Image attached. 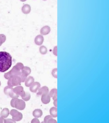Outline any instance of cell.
<instances>
[{"mask_svg": "<svg viewBox=\"0 0 109 123\" xmlns=\"http://www.w3.org/2000/svg\"><path fill=\"white\" fill-rule=\"evenodd\" d=\"M21 1H25L26 0H21Z\"/></svg>", "mask_w": 109, "mask_h": 123, "instance_id": "cell-34", "label": "cell"}, {"mask_svg": "<svg viewBox=\"0 0 109 123\" xmlns=\"http://www.w3.org/2000/svg\"><path fill=\"white\" fill-rule=\"evenodd\" d=\"M0 85H1V83H0Z\"/></svg>", "mask_w": 109, "mask_h": 123, "instance_id": "cell-35", "label": "cell"}, {"mask_svg": "<svg viewBox=\"0 0 109 123\" xmlns=\"http://www.w3.org/2000/svg\"><path fill=\"white\" fill-rule=\"evenodd\" d=\"M57 89L56 88H53L50 92V95L53 99L55 100L57 99Z\"/></svg>", "mask_w": 109, "mask_h": 123, "instance_id": "cell-14", "label": "cell"}, {"mask_svg": "<svg viewBox=\"0 0 109 123\" xmlns=\"http://www.w3.org/2000/svg\"><path fill=\"white\" fill-rule=\"evenodd\" d=\"M54 105H55L56 107H57V99L54 100Z\"/></svg>", "mask_w": 109, "mask_h": 123, "instance_id": "cell-33", "label": "cell"}, {"mask_svg": "<svg viewBox=\"0 0 109 123\" xmlns=\"http://www.w3.org/2000/svg\"><path fill=\"white\" fill-rule=\"evenodd\" d=\"M50 31L51 29L50 27L48 26H45L40 30V34L42 35H46L50 33Z\"/></svg>", "mask_w": 109, "mask_h": 123, "instance_id": "cell-11", "label": "cell"}, {"mask_svg": "<svg viewBox=\"0 0 109 123\" xmlns=\"http://www.w3.org/2000/svg\"><path fill=\"white\" fill-rule=\"evenodd\" d=\"M8 86H9L11 87H13V86L12 84V82H11V77L10 78V79H8Z\"/></svg>", "mask_w": 109, "mask_h": 123, "instance_id": "cell-29", "label": "cell"}, {"mask_svg": "<svg viewBox=\"0 0 109 123\" xmlns=\"http://www.w3.org/2000/svg\"><path fill=\"white\" fill-rule=\"evenodd\" d=\"M4 77L5 79H7V80L10 79V78H11V75L10 74V72H8L5 73L4 74Z\"/></svg>", "mask_w": 109, "mask_h": 123, "instance_id": "cell-28", "label": "cell"}, {"mask_svg": "<svg viewBox=\"0 0 109 123\" xmlns=\"http://www.w3.org/2000/svg\"><path fill=\"white\" fill-rule=\"evenodd\" d=\"M52 118L51 115H46L45 117H44V122L45 123H47L48 121H49L50 119Z\"/></svg>", "mask_w": 109, "mask_h": 123, "instance_id": "cell-27", "label": "cell"}, {"mask_svg": "<svg viewBox=\"0 0 109 123\" xmlns=\"http://www.w3.org/2000/svg\"><path fill=\"white\" fill-rule=\"evenodd\" d=\"M10 114L12 116V119L15 121H21L23 118V115L16 110H12L10 111Z\"/></svg>", "mask_w": 109, "mask_h": 123, "instance_id": "cell-3", "label": "cell"}, {"mask_svg": "<svg viewBox=\"0 0 109 123\" xmlns=\"http://www.w3.org/2000/svg\"><path fill=\"white\" fill-rule=\"evenodd\" d=\"M50 96L49 93L43 94L41 96V101L44 104H49L50 101Z\"/></svg>", "mask_w": 109, "mask_h": 123, "instance_id": "cell-6", "label": "cell"}, {"mask_svg": "<svg viewBox=\"0 0 109 123\" xmlns=\"http://www.w3.org/2000/svg\"><path fill=\"white\" fill-rule=\"evenodd\" d=\"M33 116L36 118H39L42 116L43 115V112L42 110L40 109H36L33 111Z\"/></svg>", "mask_w": 109, "mask_h": 123, "instance_id": "cell-15", "label": "cell"}, {"mask_svg": "<svg viewBox=\"0 0 109 123\" xmlns=\"http://www.w3.org/2000/svg\"><path fill=\"white\" fill-rule=\"evenodd\" d=\"M21 98L23 100H24L25 101H27L30 100L31 98V95L29 92H25V95Z\"/></svg>", "mask_w": 109, "mask_h": 123, "instance_id": "cell-20", "label": "cell"}, {"mask_svg": "<svg viewBox=\"0 0 109 123\" xmlns=\"http://www.w3.org/2000/svg\"><path fill=\"white\" fill-rule=\"evenodd\" d=\"M48 123H57V121H56V120L53 119L52 118H51V119H50L49 120V121H48Z\"/></svg>", "mask_w": 109, "mask_h": 123, "instance_id": "cell-32", "label": "cell"}, {"mask_svg": "<svg viewBox=\"0 0 109 123\" xmlns=\"http://www.w3.org/2000/svg\"><path fill=\"white\" fill-rule=\"evenodd\" d=\"M18 76L20 77V78L21 79V82H22V83H23V82H25L26 80L27 79V76L25 75L24 74L22 73L21 72H20Z\"/></svg>", "mask_w": 109, "mask_h": 123, "instance_id": "cell-22", "label": "cell"}, {"mask_svg": "<svg viewBox=\"0 0 109 123\" xmlns=\"http://www.w3.org/2000/svg\"><path fill=\"white\" fill-rule=\"evenodd\" d=\"M44 41V37L41 35H39L36 37L34 39V42L38 45H40L43 44Z\"/></svg>", "mask_w": 109, "mask_h": 123, "instance_id": "cell-8", "label": "cell"}, {"mask_svg": "<svg viewBox=\"0 0 109 123\" xmlns=\"http://www.w3.org/2000/svg\"><path fill=\"white\" fill-rule=\"evenodd\" d=\"M39 51H40V54L42 55H44L47 53V49L45 46H42L40 48Z\"/></svg>", "mask_w": 109, "mask_h": 123, "instance_id": "cell-21", "label": "cell"}, {"mask_svg": "<svg viewBox=\"0 0 109 123\" xmlns=\"http://www.w3.org/2000/svg\"><path fill=\"white\" fill-rule=\"evenodd\" d=\"M52 75L55 78H57V68H56L52 70Z\"/></svg>", "mask_w": 109, "mask_h": 123, "instance_id": "cell-25", "label": "cell"}, {"mask_svg": "<svg viewBox=\"0 0 109 123\" xmlns=\"http://www.w3.org/2000/svg\"><path fill=\"white\" fill-rule=\"evenodd\" d=\"M10 104L11 107H15L17 110H23L26 107V104L24 100L18 98H12Z\"/></svg>", "mask_w": 109, "mask_h": 123, "instance_id": "cell-2", "label": "cell"}, {"mask_svg": "<svg viewBox=\"0 0 109 123\" xmlns=\"http://www.w3.org/2000/svg\"><path fill=\"white\" fill-rule=\"evenodd\" d=\"M4 122L5 123H15L16 122V121H15L13 119H4Z\"/></svg>", "mask_w": 109, "mask_h": 123, "instance_id": "cell-26", "label": "cell"}, {"mask_svg": "<svg viewBox=\"0 0 109 123\" xmlns=\"http://www.w3.org/2000/svg\"><path fill=\"white\" fill-rule=\"evenodd\" d=\"M53 53L54 55L55 56H57V47L56 46L54 47L53 50Z\"/></svg>", "mask_w": 109, "mask_h": 123, "instance_id": "cell-30", "label": "cell"}, {"mask_svg": "<svg viewBox=\"0 0 109 123\" xmlns=\"http://www.w3.org/2000/svg\"><path fill=\"white\" fill-rule=\"evenodd\" d=\"M16 68H17L18 70H19V71H21V70H22L23 68L24 67L23 65V63H21V62H18L17 63L16 65L15 66Z\"/></svg>", "mask_w": 109, "mask_h": 123, "instance_id": "cell-23", "label": "cell"}, {"mask_svg": "<svg viewBox=\"0 0 109 123\" xmlns=\"http://www.w3.org/2000/svg\"><path fill=\"white\" fill-rule=\"evenodd\" d=\"M49 89L48 87L46 86H44L38 89V92L37 93V94L38 95H42L43 94L49 93Z\"/></svg>", "mask_w": 109, "mask_h": 123, "instance_id": "cell-10", "label": "cell"}, {"mask_svg": "<svg viewBox=\"0 0 109 123\" xmlns=\"http://www.w3.org/2000/svg\"><path fill=\"white\" fill-rule=\"evenodd\" d=\"M13 92L19 96L23 97L25 95V91L23 90V88L21 86H17L13 88Z\"/></svg>", "mask_w": 109, "mask_h": 123, "instance_id": "cell-4", "label": "cell"}, {"mask_svg": "<svg viewBox=\"0 0 109 123\" xmlns=\"http://www.w3.org/2000/svg\"><path fill=\"white\" fill-rule=\"evenodd\" d=\"M9 96L12 98H18L19 96V95H18L17 94H16V93L14 92L13 91L9 94Z\"/></svg>", "mask_w": 109, "mask_h": 123, "instance_id": "cell-24", "label": "cell"}, {"mask_svg": "<svg viewBox=\"0 0 109 123\" xmlns=\"http://www.w3.org/2000/svg\"><path fill=\"white\" fill-rule=\"evenodd\" d=\"M10 115V111L7 108H4L0 113V117L3 118H6Z\"/></svg>", "mask_w": 109, "mask_h": 123, "instance_id": "cell-12", "label": "cell"}, {"mask_svg": "<svg viewBox=\"0 0 109 123\" xmlns=\"http://www.w3.org/2000/svg\"><path fill=\"white\" fill-rule=\"evenodd\" d=\"M13 91V88H12V87H11L9 86H6L4 89V94L7 95H9V94H10V93L12 92Z\"/></svg>", "mask_w": 109, "mask_h": 123, "instance_id": "cell-19", "label": "cell"}, {"mask_svg": "<svg viewBox=\"0 0 109 123\" xmlns=\"http://www.w3.org/2000/svg\"><path fill=\"white\" fill-rule=\"evenodd\" d=\"M34 79L33 77H27V79L25 80V86L27 87H30L31 85L34 82Z\"/></svg>", "mask_w": 109, "mask_h": 123, "instance_id": "cell-13", "label": "cell"}, {"mask_svg": "<svg viewBox=\"0 0 109 123\" xmlns=\"http://www.w3.org/2000/svg\"><path fill=\"white\" fill-rule=\"evenodd\" d=\"M40 83L38 82H34L29 87V90L31 92L35 93L40 88Z\"/></svg>", "mask_w": 109, "mask_h": 123, "instance_id": "cell-5", "label": "cell"}, {"mask_svg": "<svg viewBox=\"0 0 109 123\" xmlns=\"http://www.w3.org/2000/svg\"><path fill=\"white\" fill-rule=\"evenodd\" d=\"M11 82L13 86H19L21 84V79L19 76L12 77H11Z\"/></svg>", "mask_w": 109, "mask_h": 123, "instance_id": "cell-7", "label": "cell"}, {"mask_svg": "<svg viewBox=\"0 0 109 123\" xmlns=\"http://www.w3.org/2000/svg\"><path fill=\"white\" fill-rule=\"evenodd\" d=\"M50 114L52 117H57V109L55 107H52L50 110Z\"/></svg>", "mask_w": 109, "mask_h": 123, "instance_id": "cell-16", "label": "cell"}, {"mask_svg": "<svg viewBox=\"0 0 109 123\" xmlns=\"http://www.w3.org/2000/svg\"></svg>", "mask_w": 109, "mask_h": 123, "instance_id": "cell-36", "label": "cell"}, {"mask_svg": "<svg viewBox=\"0 0 109 123\" xmlns=\"http://www.w3.org/2000/svg\"><path fill=\"white\" fill-rule=\"evenodd\" d=\"M12 57L5 51L0 52V72L7 71L11 67Z\"/></svg>", "mask_w": 109, "mask_h": 123, "instance_id": "cell-1", "label": "cell"}, {"mask_svg": "<svg viewBox=\"0 0 109 123\" xmlns=\"http://www.w3.org/2000/svg\"><path fill=\"white\" fill-rule=\"evenodd\" d=\"M9 72H10V74L11 75V77H12L15 76H18L21 71H19V70H18L17 68H16L14 66Z\"/></svg>", "mask_w": 109, "mask_h": 123, "instance_id": "cell-9", "label": "cell"}, {"mask_svg": "<svg viewBox=\"0 0 109 123\" xmlns=\"http://www.w3.org/2000/svg\"><path fill=\"white\" fill-rule=\"evenodd\" d=\"M21 72L28 76L31 72V70L30 68L27 66H24L22 70H21Z\"/></svg>", "mask_w": 109, "mask_h": 123, "instance_id": "cell-18", "label": "cell"}, {"mask_svg": "<svg viewBox=\"0 0 109 123\" xmlns=\"http://www.w3.org/2000/svg\"><path fill=\"white\" fill-rule=\"evenodd\" d=\"M31 123H39L40 121H39V120L38 119V118H35L32 120V121H31Z\"/></svg>", "mask_w": 109, "mask_h": 123, "instance_id": "cell-31", "label": "cell"}, {"mask_svg": "<svg viewBox=\"0 0 109 123\" xmlns=\"http://www.w3.org/2000/svg\"><path fill=\"white\" fill-rule=\"evenodd\" d=\"M22 10L23 13L26 14H29L31 11L30 6L28 4H25L23 6Z\"/></svg>", "mask_w": 109, "mask_h": 123, "instance_id": "cell-17", "label": "cell"}]
</instances>
